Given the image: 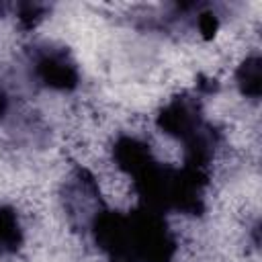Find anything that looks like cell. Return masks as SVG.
Returning <instances> with one entry per match:
<instances>
[{
	"label": "cell",
	"instance_id": "obj_1",
	"mask_svg": "<svg viewBox=\"0 0 262 262\" xmlns=\"http://www.w3.org/2000/svg\"><path fill=\"white\" fill-rule=\"evenodd\" d=\"M207 182L209 176L205 172L192 170L188 166H164L158 160L137 178H133V186L141 201V207L158 211L162 215H166L168 211H176L192 217L205 213Z\"/></svg>",
	"mask_w": 262,
	"mask_h": 262
},
{
	"label": "cell",
	"instance_id": "obj_2",
	"mask_svg": "<svg viewBox=\"0 0 262 262\" xmlns=\"http://www.w3.org/2000/svg\"><path fill=\"white\" fill-rule=\"evenodd\" d=\"M131 237L135 252L141 262H172L176 254V239L166 221L158 211L137 207L133 213H127Z\"/></svg>",
	"mask_w": 262,
	"mask_h": 262
},
{
	"label": "cell",
	"instance_id": "obj_3",
	"mask_svg": "<svg viewBox=\"0 0 262 262\" xmlns=\"http://www.w3.org/2000/svg\"><path fill=\"white\" fill-rule=\"evenodd\" d=\"M63 211L74 229L88 231L92 221L104 209L96 178L86 168H76L61 190Z\"/></svg>",
	"mask_w": 262,
	"mask_h": 262
},
{
	"label": "cell",
	"instance_id": "obj_4",
	"mask_svg": "<svg viewBox=\"0 0 262 262\" xmlns=\"http://www.w3.org/2000/svg\"><path fill=\"white\" fill-rule=\"evenodd\" d=\"M96 248L104 254L106 262H141L129 227V217L119 211L102 209L92 221L90 229Z\"/></svg>",
	"mask_w": 262,
	"mask_h": 262
},
{
	"label": "cell",
	"instance_id": "obj_5",
	"mask_svg": "<svg viewBox=\"0 0 262 262\" xmlns=\"http://www.w3.org/2000/svg\"><path fill=\"white\" fill-rule=\"evenodd\" d=\"M31 74L41 86L57 92H72L80 84L76 61L63 47L55 45H39L31 51Z\"/></svg>",
	"mask_w": 262,
	"mask_h": 262
},
{
	"label": "cell",
	"instance_id": "obj_6",
	"mask_svg": "<svg viewBox=\"0 0 262 262\" xmlns=\"http://www.w3.org/2000/svg\"><path fill=\"white\" fill-rule=\"evenodd\" d=\"M205 123L207 121L203 119L201 102L190 94H180L172 98L160 108L156 117L158 129L182 143L188 141L199 129H203Z\"/></svg>",
	"mask_w": 262,
	"mask_h": 262
},
{
	"label": "cell",
	"instance_id": "obj_7",
	"mask_svg": "<svg viewBox=\"0 0 262 262\" xmlns=\"http://www.w3.org/2000/svg\"><path fill=\"white\" fill-rule=\"evenodd\" d=\"M113 160L119 170H123L127 176L137 178L141 172H145L154 162V154L149 145L137 137L121 135L113 145Z\"/></svg>",
	"mask_w": 262,
	"mask_h": 262
},
{
	"label": "cell",
	"instance_id": "obj_8",
	"mask_svg": "<svg viewBox=\"0 0 262 262\" xmlns=\"http://www.w3.org/2000/svg\"><path fill=\"white\" fill-rule=\"evenodd\" d=\"M23 225L10 205H0V256H12L23 246Z\"/></svg>",
	"mask_w": 262,
	"mask_h": 262
},
{
	"label": "cell",
	"instance_id": "obj_9",
	"mask_svg": "<svg viewBox=\"0 0 262 262\" xmlns=\"http://www.w3.org/2000/svg\"><path fill=\"white\" fill-rule=\"evenodd\" d=\"M235 84L246 98L258 100L262 94V59L260 55L246 57L235 70Z\"/></svg>",
	"mask_w": 262,
	"mask_h": 262
},
{
	"label": "cell",
	"instance_id": "obj_10",
	"mask_svg": "<svg viewBox=\"0 0 262 262\" xmlns=\"http://www.w3.org/2000/svg\"><path fill=\"white\" fill-rule=\"evenodd\" d=\"M47 6L39 4V2H20L16 4V20L20 23L23 29H33L37 27V23L45 16Z\"/></svg>",
	"mask_w": 262,
	"mask_h": 262
},
{
	"label": "cell",
	"instance_id": "obj_11",
	"mask_svg": "<svg viewBox=\"0 0 262 262\" xmlns=\"http://www.w3.org/2000/svg\"><path fill=\"white\" fill-rule=\"evenodd\" d=\"M196 27H199V31L203 33L205 39H211L219 29V18L211 10H201L196 14Z\"/></svg>",
	"mask_w": 262,
	"mask_h": 262
},
{
	"label": "cell",
	"instance_id": "obj_12",
	"mask_svg": "<svg viewBox=\"0 0 262 262\" xmlns=\"http://www.w3.org/2000/svg\"><path fill=\"white\" fill-rule=\"evenodd\" d=\"M8 113V94L4 92V88L0 86V123L4 119V115Z\"/></svg>",
	"mask_w": 262,
	"mask_h": 262
}]
</instances>
